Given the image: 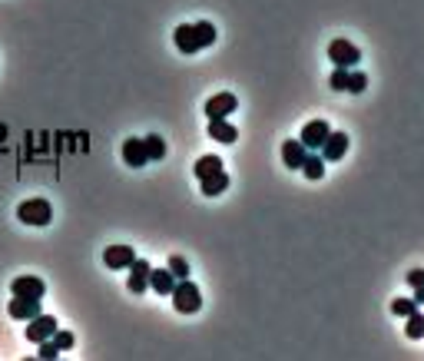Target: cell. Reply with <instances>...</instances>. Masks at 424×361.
I'll use <instances>...</instances> for the list:
<instances>
[{
    "label": "cell",
    "instance_id": "obj_1",
    "mask_svg": "<svg viewBox=\"0 0 424 361\" xmlns=\"http://www.w3.org/2000/svg\"><path fill=\"white\" fill-rule=\"evenodd\" d=\"M216 37H219V34H216V27H212L209 20H199V23H179L176 34H172L179 54H199V50H205V47H212Z\"/></svg>",
    "mask_w": 424,
    "mask_h": 361
},
{
    "label": "cell",
    "instance_id": "obj_2",
    "mask_svg": "<svg viewBox=\"0 0 424 361\" xmlns=\"http://www.w3.org/2000/svg\"><path fill=\"white\" fill-rule=\"evenodd\" d=\"M172 308L179 312V315H196L199 308H203V295H199V288L192 286L189 279H179L176 288H172Z\"/></svg>",
    "mask_w": 424,
    "mask_h": 361
},
{
    "label": "cell",
    "instance_id": "obj_3",
    "mask_svg": "<svg viewBox=\"0 0 424 361\" xmlns=\"http://www.w3.org/2000/svg\"><path fill=\"white\" fill-rule=\"evenodd\" d=\"M17 219L23 222V226H50L54 206H50L47 199H27V202H20Z\"/></svg>",
    "mask_w": 424,
    "mask_h": 361
},
{
    "label": "cell",
    "instance_id": "obj_4",
    "mask_svg": "<svg viewBox=\"0 0 424 361\" xmlns=\"http://www.w3.org/2000/svg\"><path fill=\"white\" fill-rule=\"evenodd\" d=\"M328 60H332L335 67H345V70H351V67H358L361 50H358L355 43H348V40H332V43H328Z\"/></svg>",
    "mask_w": 424,
    "mask_h": 361
},
{
    "label": "cell",
    "instance_id": "obj_5",
    "mask_svg": "<svg viewBox=\"0 0 424 361\" xmlns=\"http://www.w3.org/2000/svg\"><path fill=\"white\" fill-rule=\"evenodd\" d=\"M328 133H332V126H328V123H325V119L318 116V119H312V123H305V126H302L298 139H302V146H305L309 152H318Z\"/></svg>",
    "mask_w": 424,
    "mask_h": 361
},
{
    "label": "cell",
    "instance_id": "obj_6",
    "mask_svg": "<svg viewBox=\"0 0 424 361\" xmlns=\"http://www.w3.org/2000/svg\"><path fill=\"white\" fill-rule=\"evenodd\" d=\"M54 331H56V318L40 312V315H34V318L27 322V342L40 345L43 338H54Z\"/></svg>",
    "mask_w": 424,
    "mask_h": 361
},
{
    "label": "cell",
    "instance_id": "obj_7",
    "mask_svg": "<svg viewBox=\"0 0 424 361\" xmlns=\"http://www.w3.org/2000/svg\"><path fill=\"white\" fill-rule=\"evenodd\" d=\"M236 106H239L236 93H216L205 100V116L209 119H225L229 113H236Z\"/></svg>",
    "mask_w": 424,
    "mask_h": 361
},
{
    "label": "cell",
    "instance_id": "obj_8",
    "mask_svg": "<svg viewBox=\"0 0 424 361\" xmlns=\"http://www.w3.org/2000/svg\"><path fill=\"white\" fill-rule=\"evenodd\" d=\"M10 295H27V299H43L47 295V282L37 275H17L10 282Z\"/></svg>",
    "mask_w": 424,
    "mask_h": 361
},
{
    "label": "cell",
    "instance_id": "obj_9",
    "mask_svg": "<svg viewBox=\"0 0 424 361\" xmlns=\"http://www.w3.org/2000/svg\"><path fill=\"white\" fill-rule=\"evenodd\" d=\"M7 315L17 322H30L34 315H40V299H27V295H14L7 305Z\"/></svg>",
    "mask_w": 424,
    "mask_h": 361
},
{
    "label": "cell",
    "instance_id": "obj_10",
    "mask_svg": "<svg viewBox=\"0 0 424 361\" xmlns=\"http://www.w3.org/2000/svg\"><path fill=\"white\" fill-rule=\"evenodd\" d=\"M149 262L146 259H133V266H129V279H126V288L133 295H143L149 288Z\"/></svg>",
    "mask_w": 424,
    "mask_h": 361
},
{
    "label": "cell",
    "instance_id": "obj_11",
    "mask_svg": "<svg viewBox=\"0 0 424 361\" xmlns=\"http://www.w3.org/2000/svg\"><path fill=\"white\" fill-rule=\"evenodd\" d=\"M318 152H322V159H325V163H328V159H342V156L348 152V136H345V133H328Z\"/></svg>",
    "mask_w": 424,
    "mask_h": 361
},
{
    "label": "cell",
    "instance_id": "obj_12",
    "mask_svg": "<svg viewBox=\"0 0 424 361\" xmlns=\"http://www.w3.org/2000/svg\"><path fill=\"white\" fill-rule=\"evenodd\" d=\"M123 163H126V166H133V170L146 166V163H149L146 143H143V139H126V143H123Z\"/></svg>",
    "mask_w": 424,
    "mask_h": 361
},
{
    "label": "cell",
    "instance_id": "obj_13",
    "mask_svg": "<svg viewBox=\"0 0 424 361\" xmlns=\"http://www.w3.org/2000/svg\"><path fill=\"white\" fill-rule=\"evenodd\" d=\"M305 156H309V150L302 146V139H285V143H282V163H285L289 170H302Z\"/></svg>",
    "mask_w": 424,
    "mask_h": 361
},
{
    "label": "cell",
    "instance_id": "obj_14",
    "mask_svg": "<svg viewBox=\"0 0 424 361\" xmlns=\"http://www.w3.org/2000/svg\"><path fill=\"white\" fill-rule=\"evenodd\" d=\"M133 259H136L133 246H107V252H103V262L110 268H129Z\"/></svg>",
    "mask_w": 424,
    "mask_h": 361
},
{
    "label": "cell",
    "instance_id": "obj_15",
    "mask_svg": "<svg viewBox=\"0 0 424 361\" xmlns=\"http://www.w3.org/2000/svg\"><path fill=\"white\" fill-rule=\"evenodd\" d=\"M209 139H216V143H236L239 139V130L229 123V116L225 119H209Z\"/></svg>",
    "mask_w": 424,
    "mask_h": 361
},
{
    "label": "cell",
    "instance_id": "obj_16",
    "mask_svg": "<svg viewBox=\"0 0 424 361\" xmlns=\"http://www.w3.org/2000/svg\"><path fill=\"white\" fill-rule=\"evenodd\" d=\"M149 288L159 292V295H172L176 288V275L169 268H149Z\"/></svg>",
    "mask_w": 424,
    "mask_h": 361
},
{
    "label": "cell",
    "instance_id": "obj_17",
    "mask_svg": "<svg viewBox=\"0 0 424 361\" xmlns=\"http://www.w3.org/2000/svg\"><path fill=\"white\" fill-rule=\"evenodd\" d=\"M199 186L212 199V196H222V192L229 189V176H225V170H219V172H212V176H205V179H199Z\"/></svg>",
    "mask_w": 424,
    "mask_h": 361
},
{
    "label": "cell",
    "instance_id": "obj_18",
    "mask_svg": "<svg viewBox=\"0 0 424 361\" xmlns=\"http://www.w3.org/2000/svg\"><path fill=\"white\" fill-rule=\"evenodd\" d=\"M302 172H305V179H322V176H325V159H322V152H309L305 163H302Z\"/></svg>",
    "mask_w": 424,
    "mask_h": 361
},
{
    "label": "cell",
    "instance_id": "obj_19",
    "mask_svg": "<svg viewBox=\"0 0 424 361\" xmlns=\"http://www.w3.org/2000/svg\"><path fill=\"white\" fill-rule=\"evenodd\" d=\"M219 170H222L219 156H199V159H196V166H192L196 179H205V176H212V172H219Z\"/></svg>",
    "mask_w": 424,
    "mask_h": 361
},
{
    "label": "cell",
    "instance_id": "obj_20",
    "mask_svg": "<svg viewBox=\"0 0 424 361\" xmlns=\"http://www.w3.org/2000/svg\"><path fill=\"white\" fill-rule=\"evenodd\" d=\"M405 335L411 338V342H418V338H424V315L414 308L411 315H408V325H405Z\"/></svg>",
    "mask_w": 424,
    "mask_h": 361
},
{
    "label": "cell",
    "instance_id": "obj_21",
    "mask_svg": "<svg viewBox=\"0 0 424 361\" xmlns=\"http://www.w3.org/2000/svg\"><path fill=\"white\" fill-rule=\"evenodd\" d=\"M143 143H146V156H149V159H163V156H166V143H163L156 133L143 136Z\"/></svg>",
    "mask_w": 424,
    "mask_h": 361
},
{
    "label": "cell",
    "instance_id": "obj_22",
    "mask_svg": "<svg viewBox=\"0 0 424 361\" xmlns=\"http://www.w3.org/2000/svg\"><path fill=\"white\" fill-rule=\"evenodd\" d=\"M365 86H368V76L351 67L348 70V90H345V93H365Z\"/></svg>",
    "mask_w": 424,
    "mask_h": 361
},
{
    "label": "cell",
    "instance_id": "obj_23",
    "mask_svg": "<svg viewBox=\"0 0 424 361\" xmlns=\"http://www.w3.org/2000/svg\"><path fill=\"white\" fill-rule=\"evenodd\" d=\"M166 268L172 272V275H176V282H179V279H189V262H186L183 255H169Z\"/></svg>",
    "mask_w": 424,
    "mask_h": 361
},
{
    "label": "cell",
    "instance_id": "obj_24",
    "mask_svg": "<svg viewBox=\"0 0 424 361\" xmlns=\"http://www.w3.org/2000/svg\"><path fill=\"white\" fill-rule=\"evenodd\" d=\"M414 308H418V302H414V299H394V302H391V312H394L398 318H408Z\"/></svg>",
    "mask_w": 424,
    "mask_h": 361
},
{
    "label": "cell",
    "instance_id": "obj_25",
    "mask_svg": "<svg viewBox=\"0 0 424 361\" xmlns=\"http://www.w3.org/2000/svg\"><path fill=\"white\" fill-rule=\"evenodd\" d=\"M40 358L43 361H50V358H60V348H56V342L54 338H43V342H40V351H37Z\"/></svg>",
    "mask_w": 424,
    "mask_h": 361
},
{
    "label": "cell",
    "instance_id": "obj_26",
    "mask_svg": "<svg viewBox=\"0 0 424 361\" xmlns=\"http://www.w3.org/2000/svg\"><path fill=\"white\" fill-rule=\"evenodd\" d=\"M332 90H348V70L345 67H335V73H332Z\"/></svg>",
    "mask_w": 424,
    "mask_h": 361
},
{
    "label": "cell",
    "instance_id": "obj_27",
    "mask_svg": "<svg viewBox=\"0 0 424 361\" xmlns=\"http://www.w3.org/2000/svg\"><path fill=\"white\" fill-rule=\"evenodd\" d=\"M54 342H56V348H60V351H67V348H74V335L56 328V331H54Z\"/></svg>",
    "mask_w": 424,
    "mask_h": 361
},
{
    "label": "cell",
    "instance_id": "obj_28",
    "mask_svg": "<svg viewBox=\"0 0 424 361\" xmlns=\"http://www.w3.org/2000/svg\"><path fill=\"white\" fill-rule=\"evenodd\" d=\"M408 286L411 288L424 286V268H411V272H408Z\"/></svg>",
    "mask_w": 424,
    "mask_h": 361
},
{
    "label": "cell",
    "instance_id": "obj_29",
    "mask_svg": "<svg viewBox=\"0 0 424 361\" xmlns=\"http://www.w3.org/2000/svg\"><path fill=\"white\" fill-rule=\"evenodd\" d=\"M411 299H414V302H418V308H421V305H424V286L414 288V295H411Z\"/></svg>",
    "mask_w": 424,
    "mask_h": 361
}]
</instances>
